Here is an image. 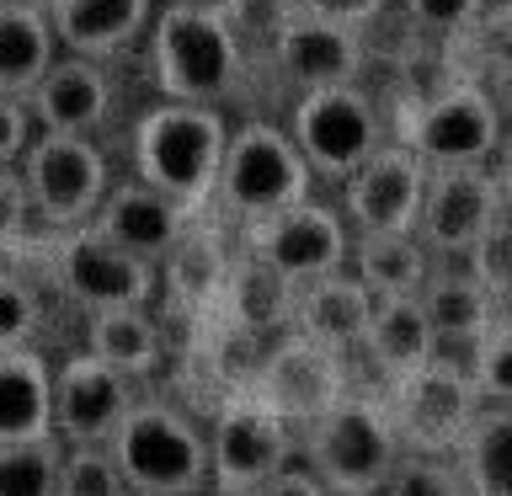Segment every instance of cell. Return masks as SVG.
Here are the masks:
<instances>
[{"label": "cell", "instance_id": "obj_1", "mask_svg": "<svg viewBox=\"0 0 512 496\" xmlns=\"http://www.w3.org/2000/svg\"><path fill=\"white\" fill-rule=\"evenodd\" d=\"M150 70L166 102L219 107L246 75L240 38L214 0L198 6H166L150 16Z\"/></svg>", "mask_w": 512, "mask_h": 496}, {"label": "cell", "instance_id": "obj_2", "mask_svg": "<svg viewBox=\"0 0 512 496\" xmlns=\"http://www.w3.org/2000/svg\"><path fill=\"white\" fill-rule=\"evenodd\" d=\"M224 139H230V123H224L219 107H182V102L150 107L134 128L139 182L160 192L166 203H176L182 214H192L214 198Z\"/></svg>", "mask_w": 512, "mask_h": 496}, {"label": "cell", "instance_id": "obj_3", "mask_svg": "<svg viewBox=\"0 0 512 496\" xmlns=\"http://www.w3.org/2000/svg\"><path fill=\"white\" fill-rule=\"evenodd\" d=\"M107 459L128 496H203L208 491V443L203 427L166 400H134Z\"/></svg>", "mask_w": 512, "mask_h": 496}, {"label": "cell", "instance_id": "obj_4", "mask_svg": "<svg viewBox=\"0 0 512 496\" xmlns=\"http://www.w3.org/2000/svg\"><path fill=\"white\" fill-rule=\"evenodd\" d=\"M400 459L374 395H347L304 438V475L326 496H379Z\"/></svg>", "mask_w": 512, "mask_h": 496}, {"label": "cell", "instance_id": "obj_5", "mask_svg": "<svg viewBox=\"0 0 512 496\" xmlns=\"http://www.w3.org/2000/svg\"><path fill=\"white\" fill-rule=\"evenodd\" d=\"M310 182L315 176L304 171L294 139H288L278 123L251 118V123L230 128V139H224L214 198L230 208L235 219L256 224V219H272V214H283V208L304 203L310 198Z\"/></svg>", "mask_w": 512, "mask_h": 496}, {"label": "cell", "instance_id": "obj_6", "mask_svg": "<svg viewBox=\"0 0 512 496\" xmlns=\"http://www.w3.org/2000/svg\"><path fill=\"white\" fill-rule=\"evenodd\" d=\"M240 395H251L262 411H272L288 432L315 427L336 400L352 395L347 352H331V347H320L299 331H283L262 347V358H256Z\"/></svg>", "mask_w": 512, "mask_h": 496}, {"label": "cell", "instance_id": "obj_7", "mask_svg": "<svg viewBox=\"0 0 512 496\" xmlns=\"http://www.w3.org/2000/svg\"><path fill=\"white\" fill-rule=\"evenodd\" d=\"M283 134L294 139V150H299L310 176L347 182V176L384 144V123H379L374 96L363 86H326V91L299 96Z\"/></svg>", "mask_w": 512, "mask_h": 496}, {"label": "cell", "instance_id": "obj_8", "mask_svg": "<svg viewBox=\"0 0 512 496\" xmlns=\"http://www.w3.org/2000/svg\"><path fill=\"white\" fill-rule=\"evenodd\" d=\"M379 406H384V422H390L400 454L448 459L454 443L464 438V427H470V416L480 411V400L470 390V379H464V368L438 352L416 374L390 379Z\"/></svg>", "mask_w": 512, "mask_h": 496}, {"label": "cell", "instance_id": "obj_9", "mask_svg": "<svg viewBox=\"0 0 512 496\" xmlns=\"http://www.w3.org/2000/svg\"><path fill=\"white\" fill-rule=\"evenodd\" d=\"M22 187H27V203H32V219H43L48 230L70 235V230H86L96 203L107 198L112 176H107V155L96 150L91 139H75V134H38L27 139L22 150Z\"/></svg>", "mask_w": 512, "mask_h": 496}, {"label": "cell", "instance_id": "obj_10", "mask_svg": "<svg viewBox=\"0 0 512 496\" xmlns=\"http://www.w3.org/2000/svg\"><path fill=\"white\" fill-rule=\"evenodd\" d=\"M502 144V112L475 80H459L427 102H416L400 128V150H411L427 171L486 166Z\"/></svg>", "mask_w": 512, "mask_h": 496}, {"label": "cell", "instance_id": "obj_11", "mask_svg": "<svg viewBox=\"0 0 512 496\" xmlns=\"http://www.w3.org/2000/svg\"><path fill=\"white\" fill-rule=\"evenodd\" d=\"M203 443H208V496H240L262 486L267 475L288 470V454H294V432L272 411L256 406L251 395H224Z\"/></svg>", "mask_w": 512, "mask_h": 496}, {"label": "cell", "instance_id": "obj_12", "mask_svg": "<svg viewBox=\"0 0 512 496\" xmlns=\"http://www.w3.org/2000/svg\"><path fill=\"white\" fill-rule=\"evenodd\" d=\"M347 246H352V230L342 224V214L315 198H304L294 208L272 219H256L246 224V251L240 256H256L262 267H272L283 283H315L326 272H342L347 267Z\"/></svg>", "mask_w": 512, "mask_h": 496}, {"label": "cell", "instance_id": "obj_13", "mask_svg": "<svg viewBox=\"0 0 512 496\" xmlns=\"http://www.w3.org/2000/svg\"><path fill=\"white\" fill-rule=\"evenodd\" d=\"M507 214V182L486 166L427 171L422 208H416V246L427 256H464L496 219Z\"/></svg>", "mask_w": 512, "mask_h": 496}, {"label": "cell", "instance_id": "obj_14", "mask_svg": "<svg viewBox=\"0 0 512 496\" xmlns=\"http://www.w3.org/2000/svg\"><path fill=\"white\" fill-rule=\"evenodd\" d=\"M427 166L400 144H379L342 182V224L352 235H411Z\"/></svg>", "mask_w": 512, "mask_h": 496}, {"label": "cell", "instance_id": "obj_15", "mask_svg": "<svg viewBox=\"0 0 512 496\" xmlns=\"http://www.w3.org/2000/svg\"><path fill=\"white\" fill-rule=\"evenodd\" d=\"M54 278L86 315L102 310H144L155 299V267L112 251L91 230H70L54 240Z\"/></svg>", "mask_w": 512, "mask_h": 496}, {"label": "cell", "instance_id": "obj_16", "mask_svg": "<svg viewBox=\"0 0 512 496\" xmlns=\"http://www.w3.org/2000/svg\"><path fill=\"white\" fill-rule=\"evenodd\" d=\"M134 406V384L118 368L75 352L54 368V443L59 448H107L118 422Z\"/></svg>", "mask_w": 512, "mask_h": 496}, {"label": "cell", "instance_id": "obj_17", "mask_svg": "<svg viewBox=\"0 0 512 496\" xmlns=\"http://www.w3.org/2000/svg\"><path fill=\"white\" fill-rule=\"evenodd\" d=\"M86 230L96 240H107L112 251L155 267L187 240V214L176 203H166L160 192H150L144 182H118V187H107L102 203H96Z\"/></svg>", "mask_w": 512, "mask_h": 496}, {"label": "cell", "instance_id": "obj_18", "mask_svg": "<svg viewBox=\"0 0 512 496\" xmlns=\"http://www.w3.org/2000/svg\"><path fill=\"white\" fill-rule=\"evenodd\" d=\"M272 59L288 86L304 91H326V86H358L363 75V38L347 27L315 22L304 11H288L278 38H272Z\"/></svg>", "mask_w": 512, "mask_h": 496}, {"label": "cell", "instance_id": "obj_19", "mask_svg": "<svg viewBox=\"0 0 512 496\" xmlns=\"http://www.w3.org/2000/svg\"><path fill=\"white\" fill-rule=\"evenodd\" d=\"M48 32L70 59L102 64L150 32V0H48Z\"/></svg>", "mask_w": 512, "mask_h": 496}, {"label": "cell", "instance_id": "obj_20", "mask_svg": "<svg viewBox=\"0 0 512 496\" xmlns=\"http://www.w3.org/2000/svg\"><path fill=\"white\" fill-rule=\"evenodd\" d=\"M22 107H27V118L43 123V134L91 139V128L112 112V80H107L102 64L64 54L43 70V80L32 86V96Z\"/></svg>", "mask_w": 512, "mask_h": 496}, {"label": "cell", "instance_id": "obj_21", "mask_svg": "<svg viewBox=\"0 0 512 496\" xmlns=\"http://www.w3.org/2000/svg\"><path fill=\"white\" fill-rule=\"evenodd\" d=\"M214 310H219L224 326L267 342V336H283L294 326V283H283L278 272L262 267L256 256H235V262H224Z\"/></svg>", "mask_w": 512, "mask_h": 496}, {"label": "cell", "instance_id": "obj_22", "mask_svg": "<svg viewBox=\"0 0 512 496\" xmlns=\"http://www.w3.org/2000/svg\"><path fill=\"white\" fill-rule=\"evenodd\" d=\"M368 315H374V299H368V288L342 267V272H326V278L294 288V326L288 331L310 336V342L331 347V352H347V347L363 342Z\"/></svg>", "mask_w": 512, "mask_h": 496}, {"label": "cell", "instance_id": "obj_23", "mask_svg": "<svg viewBox=\"0 0 512 496\" xmlns=\"http://www.w3.org/2000/svg\"><path fill=\"white\" fill-rule=\"evenodd\" d=\"M54 438V368L38 347L0 352V448Z\"/></svg>", "mask_w": 512, "mask_h": 496}, {"label": "cell", "instance_id": "obj_24", "mask_svg": "<svg viewBox=\"0 0 512 496\" xmlns=\"http://www.w3.org/2000/svg\"><path fill=\"white\" fill-rule=\"evenodd\" d=\"M358 347L368 352V363L384 379H406L422 363L438 358V336H432L416 299H374V315H368V331Z\"/></svg>", "mask_w": 512, "mask_h": 496}, {"label": "cell", "instance_id": "obj_25", "mask_svg": "<svg viewBox=\"0 0 512 496\" xmlns=\"http://www.w3.org/2000/svg\"><path fill=\"white\" fill-rule=\"evenodd\" d=\"M454 475L464 496H512V416L507 406H480L454 443Z\"/></svg>", "mask_w": 512, "mask_h": 496}, {"label": "cell", "instance_id": "obj_26", "mask_svg": "<svg viewBox=\"0 0 512 496\" xmlns=\"http://www.w3.org/2000/svg\"><path fill=\"white\" fill-rule=\"evenodd\" d=\"M48 64H54V32H48L43 6L0 0V96L27 102Z\"/></svg>", "mask_w": 512, "mask_h": 496}, {"label": "cell", "instance_id": "obj_27", "mask_svg": "<svg viewBox=\"0 0 512 496\" xmlns=\"http://www.w3.org/2000/svg\"><path fill=\"white\" fill-rule=\"evenodd\" d=\"M416 304H422L427 326H432V336H438V352H443V342L475 347L480 336L491 331V320L502 315V304H496L470 272H427Z\"/></svg>", "mask_w": 512, "mask_h": 496}, {"label": "cell", "instance_id": "obj_28", "mask_svg": "<svg viewBox=\"0 0 512 496\" xmlns=\"http://www.w3.org/2000/svg\"><path fill=\"white\" fill-rule=\"evenodd\" d=\"M347 262L368 299H416L432 272V256L416 246V235H352Z\"/></svg>", "mask_w": 512, "mask_h": 496}, {"label": "cell", "instance_id": "obj_29", "mask_svg": "<svg viewBox=\"0 0 512 496\" xmlns=\"http://www.w3.org/2000/svg\"><path fill=\"white\" fill-rule=\"evenodd\" d=\"M86 352L96 363L118 368V374L134 384L139 374H155L160 368V352H166V342H160V326L150 310H102L86 320Z\"/></svg>", "mask_w": 512, "mask_h": 496}, {"label": "cell", "instance_id": "obj_30", "mask_svg": "<svg viewBox=\"0 0 512 496\" xmlns=\"http://www.w3.org/2000/svg\"><path fill=\"white\" fill-rule=\"evenodd\" d=\"M59 454H64V448L54 438L6 443V448H0V496H54Z\"/></svg>", "mask_w": 512, "mask_h": 496}, {"label": "cell", "instance_id": "obj_31", "mask_svg": "<svg viewBox=\"0 0 512 496\" xmlns=\"http://www.w3.org/2000/svg\"><path fill=\"white\" fill-rule=\"evenodd\" d=\"M507 352H512V336H507V315L491 320V331L470 347V363H464V379L480 406H507L512 395V379H507Z\"/></svg>", "mask_w": 512, "mask_h": 496}, {"label": "cell", "instance_id": "obj_32", "mask_svg": "<svg viewBox=\"0 0 512 496\" xmlns=\"http://www.w3.org/2000/svg\"><path fill=\"white\" fill-rule=\"evenodd\" d=\"M54 496H128L118 470H112L107 448H64Z\"/></svg>", "mask_w": 512, "mask_h": 496}, {"label": "cell", "instance_id": "obj_33", "mask_svg": "<svg viewBox=\"0 0 512 496\" xmlns=\"http://www.w3.org/2000/svg\"><path fill=\"white\" fill-rule=\"evenodd\" d=\"M43 326V304L27 288V278H16L11 267H0V352H22L32 347V336Z\"/></svg>", "mask_w": 512, "mask_h": 496}, {"label": "cell", "instance_id": "obj_34", "mask_svg": "<svg viewBox=\"0 0 512 496\" xmlns=\"http://www.w3.org/2000/svg\"><path fill=\"white\" fill-rule=\"evenodd\" d=\"M166 267H171V294L182 299V304H208L214 310V294H219V278H224V262L214 251H203V246H176L171 256H166Z\"/></svg>", "mask_w": 512, "mask_h": 496}, {"label": "cell", "instance_id": "obj_35", "mask_svg": "<svg viewBox=\"0 0 512 496\" xmlns=\"http://www.w3.org/2000/svg\"><path fill=\"white\" fill-rule=\"evenodd\" d=\"M379 496H464V486H459V475H454V464H448V459L400 454Z\"/></svg>", "mask_w": 512, "mask_h": 496}, {"label": "cell", "instance_id": "obj_36", "mask_svg": "<svg viewBox=\"0 0 512 496\" xmlns=\"http://www.w3.org/2000/svg\"><path fill=\"white\" fill-rule=\"evenodd\" d=\"M464 272H470V278L486 288V294L502 304L507 299V214L491 224L486 235L475 240L470 251H464Z\"/></svg>", "mask_w": 512, "mask_h": 496}, {"label": "cell", "instance_id": "obj_37", "mask_svg": "<svg viewBox=\"0 0 512 496\" xmlns=\"http://www.w3.org/2000/svg\"><path fill=\"white\" fill-rule=\"evenodd\" d=\"M32 240V203L16 166H0V251H22Z\"/></svg>", "mask_w": 512, "mask_h": 496}, {"label": "cell", "instance_id": "obj_38", "mask_svg": "<svg viewBox=\"0 0 512 496\" xmlns=\"http://www.w3.org/2000/svg\"><path fill=\"white\" fill-rule=\"evenodd\" d=\"M400 11H406V22L422 27V32H464V27L480 22L486 0H400Z\"/></svg>", "mask_w": 512, "mask_h": 496}, {"label": "cell", "instance_id": "obj_39", "mask_svg": "<svg viewBox=\"0 0 512 496\" xmlns=\"http://www.w3.org/2000/svg\"><path fill=\"white\" fill-rule=\"evenodd\" d=\"M384 6H390V0H299L304 16H315V22H331V27H347V32L368 27Z\"/></svg>", "mask_w": 512, "mask_h": 496}, {"label": "cell", "instance_id": "obj_40", "mask_svg": "<svg viewBox=\"0 0 512 496\" xmlns=\"http://www.w3.org/2000/svg\"><path fill=\"white\" fill-rule=\"evenodd\" d=\"M32 139V118L22 102H11V96H0V166H16Z\"/></svg>", "mask_w": 512, "mask_h": 496}, {"label": "cell", "instance_id": "obj_41", "mask_svg": "<svg viewBox=\"0 0 512 496\" xmlns=\"http://www.w3.org/2000/svg\"><path fill=\"white\" fill-rule=\"evenodd\" d=\"M240 496H326V491H320L304 470H294V464H288V470L267 475L262 486H251V491H240Z\"/></svg>", "mask_w": 512, "mask_h": 496}, {"label": "cell", "instance_id": "obj_42", "mask_svg": "<svg viewBox=\"0 0 512 496\" xmlns=\"http://www.w3.org/2000/svg\"><path fill=\"white\" fill-rule=\"evenodd\" d=\"M166 6H198V0H166Z\"/></svg>", "mask_w": 512, "mask_h": 496}, {"label": "cell", "instance_id": "obj_43", "mask_svg": "<svg viewBox=\"0 0 512 496\" xmlns=\"http://www.w3.org/2000/svg\"><path fill=\"white\" fill-rule=\"evenodd\" d=\"M203 496H208V491H203Z\"/></svg>", "mask_w": 512, "mask_h": 496}]
</instances>
